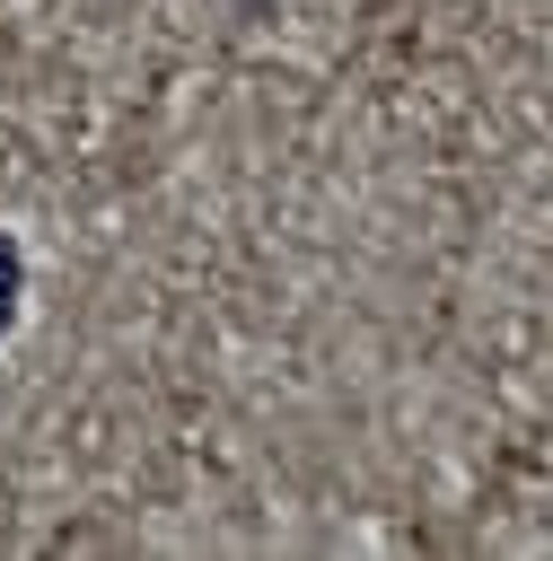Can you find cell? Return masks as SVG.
Masks as SVG:
<instances>
[{
	"instance_id": "cell-1",
	"label": "cell",
	"mask_w": 553,
	"mask_h": 561,
	"mask_svg": "<svg viewBox=\"0 0 553 561\" xmlns=\"http://www.w3.org/2000/svg\"><path fill=\"white\" fill-rule=\"evenodd\" d=\"M9 307H18V245L0 237V324H9Z\"/></svg>"
}]
</instances>
